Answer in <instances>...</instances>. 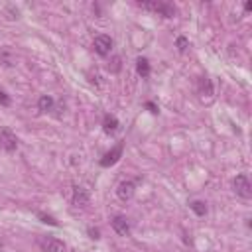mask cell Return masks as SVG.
<instances>
[{"mask_svg": "<svg viewBox=\"0 0 252 252\" xmlns=\"http://www.w3.org/2000/svg\"><path fill=\"white\" fill-rule=\"evenodd\" d=\"M138 6H142L144 10H150L161 18H173L175 16V6L169 2H161V0H152V2H138Z\"/></svg>", "mask_w": 252, "mask_h": 252, "instance_id": "obj_1", "label": "cell"}, {"mask_svg": "<svg viewBox=\"0 0 252 252\" xmlns=\"http://www.w3.org/2000/svg\"><path fill=\"white\" fill-rule=\"evenodd\" d=\"M232 189L242 199H250L252 197V185H250V181H248V177L244 173H240V175H236L232 179Z\"/></svg>", "mask_w": 252, "mask_h": 252, "instance_id": "obj_2", "label": "cell"}, {"mask_svg": "<svg viewBox=\"0 0 252 252\" xmlns=\"http://www.w3.org/2000/svg\"><path fill=\"white\" fill-rule=\"evenodd\" d=\"M112 45H114V41H112V37H110V35H106V33L96 35V37H94V41H93V49H94V53H98L100 57L110 55Z\"/></svg>", "mask_w": 252, "mask_h": 252, "instance_id": "obj_3", "label": "cell"}, {"mask_svg": "<svg viewBox=\"0 0 252 252\" xmlns=\"http://www.w3.org/2000/svg\"><path fill=\"white\" fill-rule=\"evenodd\" d=\"M39 248L41 252H67V246L63 240L55 238V236H43L39 238Z\"/></svg>", "mask_w": 252, "mask_h": 252, "instance_id": "obj_4", "label": "cell"}, {"mask_svg": "<svg viewBox=\"0 0 252 252\" xmlns=\"http://www.w3.org/2000/svg\"><path fill=\"white\" fill-rule=\"evenodd\" d=\"M0 148H4L6 152H14L18 148V138L10 128H0Z\"/></svg>", "mask_w": 252, "mask_h": 252, "instance_id": "obj_5", "label": "cell"}, {"mask_svg": "<svg viewBox=\"0 0 252 252\" xmlns=\"http://www.w3.org/2000/svg\"><path fill=\"white\" fill-rule=\"evenodd\" d=\"M122 150H124V144H122V142H118L110 152H106V154L100 158V161H98V163H100L102 167H110V165H114V163L122 158Z\"/></svg>", "mask_w": 252, "mask_h": 252, "instance_id": "obj_6", "label": "cell"}, {"mask_svg": "<svg viewBox=\"0 0 252 252\" xmlns=\"http://www.w3.org/2000/svg\"><path fill=\"white\" fill-rule=\"evenodd\" d=\"M110 224H112V228H114L116 234H120V236H130L132 226H130V220H128L124 215H116V217H112Z\"/></svg>", "mask_w": 252, "mask_h": 252, "instance_id": "obj_7", "label": "cell"}, {"mask_svg": "<svg viewBox=\"0 0 252 252\" xmlns=\"http://www.w3.org/2000/svg\"><path fill=\"white\" fill-rule=\"evenodd\" d=\"M134 193H136V183L130 181V179L118 183V187H116V195H118V199H122V201H130V199L134 197Z\"/></svg>", "mask_w": 252, "mask_h": 252, "instance_id": "obj_8", "label": "cell"}, {"mask_svg": "<svg viewBox=\"0 0 252 252\" xmlns=\"http://www.w3.org/2000/svg\"><path fill=\"white\" fill-rule=\"evenodd\" d=\"M73 205H77V207H87L89 205V193H87V189H83L79 185L73 187Z\"/></svg>", "mask_w": 252, "mask_h": 252, "instance_id": "obj_9", "label": "cell"}, {"mask_svg": "<svg viewBox=\"0 0 252 252\" xmlns=\"http://www.w3.org/2000/svg\"><path fill=\"white\" fill-rule=\"evenodd\" d=\"M118 126H120V122H118L116 116L104 114V118H102V130H104L106 134H114V132L118 130Z\"/></svg>", "mask_w": 252, "mask_h": 252, "instance_id": "obj_10", "label": "cell"}, {"mask_svg": "<svg viewBox=\"0 0 252 252\" xmlns=\"http://www.w3.org/2000/svg\"><path fill=\"white\" fill-rule=\"evenodd\" d=\"M136 71H138V75L142 77V79H148L150 77V61L146 59V57H138L136 59Z\"/></svg>", "mask_w": 252, "mask_h": 252, "instance_id": "obj_11", "label": "cell"}, {"mask_svg": "<svg viewBox=\"0 0 252 252\" xmlns=\"http://www.w3.org/2000/svg\"><path fill=\"white\" fill-rule=\"evenodd\" d=\"M37 108H39L41 112H51V110L55 108V100H53V96H49V94H41L39 100H37Z\"/></svg>", "mask_w": 252, "mask_h": 252, "instance_id": "obj_12", "label": "cell"}, {"mask_svg": "<svg viewBox=\"0 0 252 252\" xmlns=\"http://www.w3.org/2000/svg\"><path fill=\"white\" fill-rule=\"evenodd\" d=\"M189 209H191L195 215H199V217H205V215H207V203H205V201L195 199V201L189 203Z\"/></svg>", "mask_w": 252, "mask_h": 252, "instance_id": "obj_13", "label": "cell"}, {"mask_svg": "<svg viewBox=\"0 0 252 252\" xmlns=\"http://www.w3.org/2000/svg\"><path fill=\"white\" fill-rule=\"evenodd\" d=\"M199 93L205 96H211L213 94V85H211V79L209 77H201V81H199Z\"/></svg>", "mask_w": 252, "mask_h": 252, "instance_id": "obj_14", "label": "cell"}, {"mask_svg": "<svg viewBox=\"0 0 252 252\" xmlns=\"http://www.w3.org/2000/svg\"><path fill=\"white\" fill-rule=\"evenodd\" d=\"M175 45H177L179 53H185V51H187V47H189V39H187V37H183V35H179V37H177V41H175Z\"/></svg>", "mask_w": 252, "mask_h": 252, "instance_id": "obj_15", "label": "cell"}, {"mask_svg": "<svg viewBox=\"0 0 252 252\" xmlns=\"http://www.w3.org/2000/svg\"><path fill=\"white\" fill-rule=\"evenodd\" d=\"M37 219H39L41 222H45V224H51V226H57V224H59L53 217H49V215H45V213H37Z\"/></svg>", "mask_w": 252, "mask_h": 252, "instance_id": "obj_16", "label": "cell"}, {"mask_svg": "<svg viewBox=\"0 0 252 252\" xmlns=\"http://www.w3.org/2000/svg\"><path fill=\"white\" fill-rule=\"evenodd\" d=\"M0 104H2V106H10V96H8L2 89H0Z\"/></svg>", "mask_w": 252, "mask_h": 252, "instance_id": "obj_17", "label": "cell"}, {"mask_svg": "<svg viewBox=\"0 0 252 252\" xmlns=\"http://www.w3.org/2000/svg\"><path fill=\"white\" fill-rule=\"evenodd\" d=\"M89 234H91V238H94V240H96V238H100L98 228H93V226H91V228H89Z\"/></svg>", "mask_w": 252, "mask_h": 252, "instance_id": "obj_18", "label": "cell"}, {"mask_svg": "<svg viewBox=\"0 0 252 252\" xmlns=\"http://www.w3.org/2000/svg\"><path fill=\"white\" fill-rule=\"evenodd\" d=\"M146 108H148V110H150V112H154V114H156V112H158V106H156V104H154V102H146Z\"/></svg>", "mask_w": 252, "mask_h": 252, "instance_id": "obj_19", "label": "cell"}, {"mask_svg": "<svg viewBox=\"0 0 252 252\" xmlns=\"http://www.w3.org/2000/svg\"><path fill=\"white\" fill-rule=\"evenodd\" d=\"M244 10H246V12L252 10V2H246V4H244Z\"/></svg>", "mask_w": 252, "mask_h": 252, "instance_id": "obj_20", "label": "cell"}]
</instances>
